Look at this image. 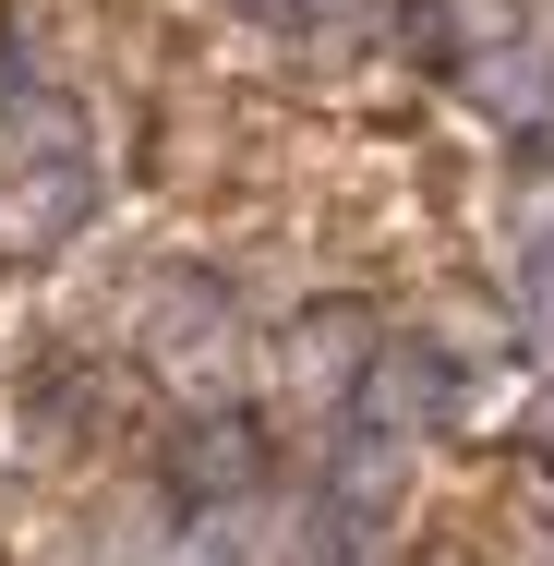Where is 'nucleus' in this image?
Listing matches in <instances>:
<instances>
[{
  "label": "nucleus",
  "mask_w": 554,
  "mask_h": 566,
  "mask_svg": "<svg viewBox=\"0 0 554 566\" xmlns=\"http://www.w3.org/2000/svg\"><path fill=\"white\" fill-rule=\"evenodd\" d=\"M349 410H362V447H435L446 422H458V361L422 349V338H386L362 361Z\"/></svg>",
  "instance_id": "f257e3e1"
},
{
  "label": "nucleus",
  "mask_w": 554,
  "mask_h": 566,
  "mask_svg": "<svg viewBox=\"0 0 554 566\" xmlns=\"http://www.w3.org/2000/svg\"><path fill=\"white\" fill-rule=\"evenodd\" d=\"M85 206H97V169H85V145H61V157H12L0 169V253H61L73 229H85Z\"/></svg>",
  "instance_id": "f03ea898"
},
{
  "label": "nucleus",
  "mask_w": 554,
  "mask_h": 566,
  "mask_svg": "<svg viewBox=\"0 0 554 566\" xmlns=\"http://www.w3.org/2000/svg\"><path fill=\"white\" fill-rule=\"evenodd\" d=\"M157 361H169V386L218 398L229 374H241V326H229V302H169V326H157Z\"/></svg>",
  "instance_id": "7ed1b4c3"
},
{
  "label": "nucleus",
  "mask_w": 554,
  "mask_h": 566,
  "mask_svg": "<svg viewBox=\"0 0 554 566\" xmlns=\"http://www.w3.org/2000/svg\"><path fill=\"white\" fill-rule=\"evenodd\" d=\"M265 543H278V531H265V506L241 494V506H218V518H194V531H181L157 566H278Z\"/></svg>",
  "instance_id": "20e7f679"
},
{
  "label": "nucleus",
  "mask_w": 554,
  "mask_h": 566,
  "mask_svg": "<svg viewBox=\"0 0 554 566\" xmlns=\"http://www.w3.org/2000/svg\"><path fill=\"white\" fill-rule=\"evenodd\" d=\"M470 97L506 109V120H543L554 109V49H482L470 61Z\"/></svg>",
  "instance_id": "39448f33"
},
{
  "label": "nucleus",
  "mask_w": 554,
  "mask_h": 566,
  "mask_svg": "<svg viewBox=\"0 0 554 566\" xmlns=\"http://www.w3.org/2000/svg\"><path fill=\"white\" fill-rule=\"evenodd\" d=\"M181 482H194V494H229V506H241V494H253V422H194V434H181Z\"/></svg>",
  "instance_id": "423d86ee"
},
{
  "label": "nucleus",
  "mask_w": 554,
  "mask_h": 566,
  "mask_svg": "<svg viewBox=\"0 0 554 566\" xmlns=\"http://www.w3.org/2000/svg\"><path fill=\"white\" fill-rule=\"evenodd\" d=\"M290 349H302V361H290L302 386H362V361H349V349H386V338H374V326H362L349 302H326V314H314V326H302Z\"/></svg>",
  "instance_id": "0eeeda50"
},
{
  "label": "nucleus",
  "mask_w": 554,
  "mask_h": 566,
  "mask_svg": "<svg viewBox=\"0 0 554 566\" xmlns=\"http://www.w3.org/2000/svg\"><path fill=\"white\" fill-rule=\"evenodd\" d=\"M519 326H531V338L554 349V229L531 241V253H519Z\"/></svg>",
  "instance_id": "6e6552de"
},
{
  "label": "nucleus",
  "mask_w": 554,
  "mask_h": 566,
  "mask_svg": "<svg viewBox=\"0 0 554 566\" xmlns=\"http://www.w3.org/2000/svg\"><path fill=\"white\" fill-rule=\"evenodd\" d=\"M519 458H531V470H543V482H554V386H543V398H531V410H519Z\"/></svg>",
  "instance_id": "1a4fd4ad"
},
{
  "label": "nucleus",
  "mask_w": 554,
  "mask_h": 566,
  "mask_svg": "<svg viewBox=\"0 0 554 566\" xmlns=\"http://www.w3.org/2000/svg\"><path fill=\"white\" fill-rule=\"evenodd\" d=\"M241 12H278V24H302V12H337V0H241Z\"/></svg>",
  "instance_id": "9d476101"
},
{
  "label": "nucleus",
  "mask_w": 554,
  "mask_h": 566,
  "mask_svg": "<svg viewBox=\"0 0 554 566\" xmlns=\"http://www.w3.org/2000/svg\"><path fill=\"white\" fill-rule=\"evenodd\" d=\"M531 566H554V543H543V555H531Z\"/></svg>",
  "instance_id": "9b49d317"
}]
</instances>
